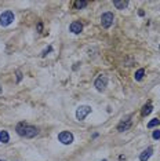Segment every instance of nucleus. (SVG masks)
Listing matches in <instances>:
<instances>
[{"label": "nucleus", "instance_id": "1", "mask_svg": "<svg viewBox=\"0 0 160 161\" xmlns=\"http://www.w3.org/2000/svg\"><path fill=\"white\" fill-rule=\"evenodd\" d=\"M17 134L19 136H23V138H35L39 135V128L35 127V125L26 124V123H19L17 125Z\"/></svg>", "mask_w": 160, "mask_h": 161}, {"label": "nucleus", "instance_id": "2", "mask_svg": "<svg viewBox=\"0 0 160 161\" xmlns=\"http://www.w3.org/2000/svg\"><path fill=\"white\" fill-rule=\"evenodd\" d=\"M94 85H95V88L98 89L100 92L105 91V88L108 87V77H106L105 74H100V76L95 79V81H94Z\"/></svg>", "mask_w": 160, "mask_h": 161}, {"label": "nucleus", "instance_id": "3", "mask_svg": "<svg viewBox=\"0 0 160 161\" xmlns=\"http://www.w3.org/2000/svg\"><path fill=\"white\" fill-rule=\"evenodd\" d=\"M113 21H114V17L112 13H105V14H102V17H101V25L105 28V29L112 26Z\"/></svg>", "mask_w": 160, "mask_h": 161}, {"label": "nucleus", "instance_id": "4", "mask_svg": "<svg viewBox=\"0 0 160 161\" xmlns=\"http://www.w3.org/2000/svg\"><path fill=\"white\" fill-rule=\"evenodd\" d=\"M13 21H14L13 11H4V13L0 15V25L1 26H9Z\"/></svg>", "mask_w": 160, "mask_h": 161}, {"label": "nucleus", "instance_id": "5", "mask_svg": "<svg viewBox=\"0 0 160 161\" xmlns=\"http://www.w3.org/2000/svg\"><path fill=\"white\" fill-rule=\"evenodd\" d=\"M90 113H91V107L90 106H87V105L80 106V107H78V110H76V118L82 121V120H84Z\"/></svg>", "mask_w": 160, "mask_h": 161}, {"label": "nucleus", "instance_id": "6", "mask_svg": "<svg viewBox=\"0 0 160 161\" xmlns=\"http://www.w3.org/2000/svg\"><path fill=\"white\" fill-rule=\"evenodd\" d=\"M58 140H60L62 145H70L73 142V134L69 132V131H62L60 135H58Z\"/></svg>", "mask_w": 160, "mask_h": 161}, {"label": "nucleus", "instance_id": "7", "mask_svg": "<svg viewBox=\"0 0 160 161\" xmlns=\"http://www.w3.org/2000/svg\"><path fill=\"white\" fill-rule=\"evenodd\" d=\"M131 124H133V121H131V118L128 117V118L123 120L119 125H117V131H119V132H124V131H127L128 128L131 127Z\"/></svg>", "mask_w": 160, "mask_h": 161}, {"label": "nucleus", "instance_id": "8", "mask_svg": "<svg viewBox=\"0 0 160 161\" xmlns=\"http://www.w3.org/2000/svg\"><path fill=\"white\" fill-rule=\"evenodd\" d=\"M69 30L72 32V33H75V35H79V33L83 30L82 22H79V21H73V22L70 23V26H69Z\"/></svg>", "mask_w": 160, "mask_h": 161}, {"label": "nucleus", "instance_id": "9", "mask_svg": "<svg viewBox=\"0 0 160 161\" xmlns=\"http://www.w3.org/2000/svg\"><path fill=\"white\" fill-rule=\"evenodd\" d=\"M152 153H153V149H152V148H148L146 150H144V152L141 153V156H139V160H141V161H148L149 158H151Z\"/></svg>", "mask_w": 160, "mask_h": 161}, {"label": "nucleus", "instance_id": "10", "mask_svg": "<svg viewBox=\"0 0 160 161\" xmlns=\"http://www.w3.org/2000/svg\"><path fill=\"white\" fill-rule=\"evenodd\" d=\"M152 110H153V106H152L151 103H146L145 106L142 107L141 114H142V116H144V117H146V116H149V114H151V113H152Z\"/></svg>", "mask_w": 160, "mask_h": 161}, {"label": "nucleus", "instance_id": "11", "mask_svg": "<svg viewBox=\"0 0 160 161\" xmlns=\"http://www.w3.org/2000/svg\"><path fill=\"white\" fill-rule=\"evenodd\" d=\"M113 6H114V7H116L117 10H124V9H126V7L128 6V1H124V0H123V1L114 0V1H113Z\"/></svg>", "mask_w": 160, "mask_h": 161}, {"label": "nucleus", "instance_id": "12", "mask_svg": "<svg viewBox=\"0 0 160 161\" xmlns=\"http://www.w3.org/2000/svg\"><path fill=\"white\" fill-rule=\"evenodd\" d=\"M10 135L7 131H0V142L1 143H9Z\"/></svg>", "mask_w": 160, "mask_h": 161}, {"label": "nucleus", "instance_id": "13", "mask_svg": "<svg viewBox=\"0 0 160 161\" xmlns=\"http://www.w3.org/2000/svg\"><path fill=\"white\" fill-rule=\"evenodd\" d=\"M87 4H88V3H87V1H84V0H82V1H80V0H78V1H73V7H75L76 10L84 9Z\"/></svg>", "mask_w": 160, "mask_h": 161}, {"label": "nucleus", "instance_id": "14", "mask_svg": "<svg viewBox=\"0 0 160 161\" xmlns=\"http://www.w3.org/2000/svg\"><path fill=\"white\" fill-rule=\"evenodd\" d=\"M144 74H145V70H144V69H138V70L135 72V74H134V79L137 81H141L142 79H144Z\"/></svg>", "mask_w": 160, "mask_h": 161}, {"label": "nucleus", "instance_id": "15", "mask_svg": "<svg viewBox=\"0 0 160 161\" xmlns=\"http://www.w3.org/2000/svg\"><path fill=\"white\" fill-rule=\"evenodd\" d=\"M159 124H160V120H159V118H153L152 121H149V123H148V128H153V127H157Z\"/></svg>", "mask_w": 160, "mask_h": 161}, {"label": "nucleus", "instance_id": "16", "mask_svg": "<svg viewBox=\"0 0 160 161\" xmlns=\"http://www.w3.org/2000/svg\"><path fill=\"white\" fill-rule=\"evenodd\" d=\"M152 138H153V139H160V131H159V130L153 131V134H152Z\"/></svg>", "mask_w": 160, "mask_h": 161}, {"label": "nucleus", "instance_id": "17", "mask_svg": "<svg viewBox=\"0 0 160 161\" xmlns=\"http://www.w3.org/2000/svg\"><path fill=\"white\" fill-rule=\"evenodd\" d=\"M51 50H53V48H51V47H47V48L44 50L43 52H41V57H46V55H47V52H50Z\"/></svg>", "mask_w": 160, "mask_h": 161}, {"label": "nucleus", "instance_id": "18", "mask_svg": "<svg viewBox=\"0 0 160 161\" xmlns=\"http://www.w3.org/2000/svg\"><path fill=\"white\" fill-rule=\"evenodd\" d=\"M21 79H22V73L18 70V72H17V81L19 83V81H21Z\"/></svg>", "mask_w": 160, "mask_h": 161}, {"label": "nucleus", "instance_id": "19", "mask_svg": "<svg viewBox=\"0 0 160 161\" xmlns=\"http://www.w3.org/2000/svg\"><path fill=\"white\" fill-rule=\"evenodd\" d=\"M41 30H43V23L39 22L37 23V32H41Z\"/></svg>", "mask_w": 160, "mask_h": 161}, {"label": "nucleus", "instance_id": "20", "mask_svg": "<svg viewBox=\"0 0 160 161\" xmlns=\"http://www.w3.org/2000/svg\"><path fill=\"white\" fill-rule=\"evenodd\" d=\"M1 91H3V88H1V85H0V94H1Z\"/></svg>", "mask_w": 160, "mask_h": 161}, {"label": "nucleus", "instance_id": "21", "mask_svg": "<svg viewBox=\"0 0 160 161\" xmlns=\"http://www.w3.org/2000/svg\"><path fill=\"white\" fill-rule=\"evenodd\" d=\"M0 161H3V160H0Z\"/></svg>", "mask_w": 160, "mask_h": 161}]
</instances>
